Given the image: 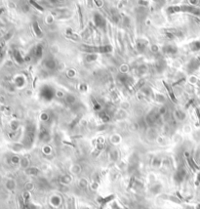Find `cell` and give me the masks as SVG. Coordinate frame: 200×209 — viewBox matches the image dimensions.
<instances>
[{
	"label": "cell",
	"instance_id": "obj_1",
	"mask_svg": "<svg viewBox=\"0 0 200 209\" xmlns=\"http://www.w3.org/2000/svg\"><path fill=\"white\" fill-rule=\"evenodd\" d=\"M159 114L158 112H156L155 110H152L151 112H149V114L146 116V123L149 125L152 126L154 125L156 122L159 121Z\"/></svg>",
	"mask_w": 200,
	"mask_h": 209
},
{
	"label": "cell",
	"instance_id": "obj_2",
	"mask_svg": "<svg viewBox=\"0 0 200 209\" xmlns=\"http://www.w3.org/2000/svg\"><path fill=\"white\" fill-rule=\"evenodd\" d=\"M41 96L46 100H51L54 96V90L49 86H44L41 90Z\"/></svg>",
	"mask_w": 200,
	"mask_h": 209
},
{
	"label": "cell",
	"instance_id": "obj_3",
	"mask_svg": "<svg viewBox=\"0 0 200 209\" xmlns=\"http://www.w3.org/2000/svg\"><path fill=\"white\" fill-rule=\"evenodd\" d=\"M94 21H95V24H96V25L98 26V28L104 29L106 21H104V19L102 17V15H101V14L95 13V15H94Z\"/></svg>",
	"mask_w": 200,
	"mask_h": 209
},
{
	"label": "cell",
	"instance_id": "obj_4",
	"mask_svg": "<svg viewBox=\"0 0 200 209\" xmlns=\"http://www.w3.org/2000/svg\"><path fill=\"white\" fill-rule=\"evenodd\" d=\"M185 177H186V170L183 168H180L177 171V173L175 174V180L177 182H179V183H181Z\"/></svg>",
	"mask_w": 200,
	"mask_h": 209
},
{
	"label": "cell",
	"instance_id": "obj_5",
	"mask_svg": "<svg viewBox=\"0 0 200 209\" xmlns=\"http://www.w3.org/2000/svg\"><path fill=\"white\" fill-rule=\"evenodd\" d=\"M162 51L165 54H175V53H177V48L173 45H165L162 48Z\"/></svg>",
	"mask_w": 200,
	"mask_h": 209
},
{
	"label": "cell",
	"instance_id": "obj_6",
	"mask_svg": "<svg viewBox=\"0 0 200 209\" xmlns=\"http://www.w3.org/2000/svg\"><path fill=\"white\" fill-rule=\"evenodd\" d=\"M44 65L47 68L49 69H53L56 68V63L54 60H52V59H47V60L44 62Z\"/></svg>",
	"mask_w": 200,
	"mask_h": 209
},
{
	"label": "cell",
	"instance_id": "obj_7",
	"mask_svg": "<svg viewBox=\"0 0 200 209\" xmlns=\"http://www.w3.org/2000/svg\"><path fill=\"white\" fill-rule=\"evenodd\" d=\"M112 52V47L110 45H104V46H100V53H110Z\"/></svg>",
	"mask_w": 200,
	"mask_h": 209
},
{
	"label": "cell",
	"instance_id": "obj_8",
	"mask_svg": "<svg viewBox=\"0 0 200 209\" xmlns=\"http://www.w3.org/2000/svg\"><path fill=\"white\" fill-rule=\"evenodd\" d=\"M33 29H34V31H35L36 35H38V37H42V36H43V33H42V31L39 29V25H38V24L36 23V22H33Z\"/></svg>",
	"mask_w": 200,
	"mask_h": 209
},
{
	"label": "cell",
	"instance_id": "obj_9",
	"mask_svg": "<svg viewBox=\"0 0 200 209\" xmlns=\"http://www.w3.org/2000/svg\"><path fill=\"white\" fill-rule=\"evenodd\" d=\"M191 49L192 51H198V50H200V42L199 41L192 42V43L191 44Z\"/></svg>",
	"mask_w": 200,
	"mask_h": 209
},
{
	"label": "cell",
	"instance_id": "obj_10",
	"mask_svg": "<svg viewBox=\"0 0 200 209\" xmlns=\"http://www.w3.org/2000/svg\"><path fill=\"white\" fill-rule=\"evenodd\" d=\"M40 139L42 141H46V140H49V134L46 130H43L40 133Z\"/></svg>",
	"mask_w": 200,
	"mask_h": 209
},
{
	"label": "cell",
	"instance_id": "obj_11",
	"mask_svg": "<svg viewBox=\"0 0 200 209\" xmlns=\"http://www.w3.org/2000/svg\"><path fill=\"white\" fill-rule=\"evenodd\" d=\"M66 101L68 104H73V103H75L76 100H75V97L73 95H67L66 98Z\"/></svg>",
	"mask_w": 200,
	"mask_h": 209
},
{
	"label": "cell",
	"instance_id": "obj_12",
	"mask_svg": "<svg viewBox=\"0 0 200 209\" xmlns=\"http://www.w3.org/2000/svg\"><path fill=\"white\" fill-rule=\"evenodd\" d=\"M100 117L103 119L104 122H108L109 120V116L107 112H101V114H100Z\"/></svg>",
	"mask_w": 200,
	"mask_h": 209
},
{
	"label": "cell",
	"instance_id": "obj_13",
	"mask_svg": "<svg viewBox=\"0 0 200 209\" xmlns=\"http://www.w3.org/2000/svg\"><path fill=\"white\" fill-rule=\"evenodd\" d=\"M36 56H37V58L42 57V47H41V45H38L37 47H36Z\"/></svg>",
	"mask_w": 200,
	"mask_h": 209
},
{
	"label": "cell",
	"instance_id": "obj_14",
	"mask_svg": "<svg viewBox=\"0 0 200 209\" xmlns=\"http://www.w3.org/2000/svg\"><path fill=\"white\" fill-rule=\"evenodd\" d=\"M165 86H166V88L168 89V92H169V95H170V97H171V99L173 100V102H175V103H176V99H175V96H174V94H173V92H172V90L169 88V86H168V85L167 84H165Z\"/></svg>",
	"mask_w": 200,
	"mask_h": 209
},
{
	"label": "cell",
	"instance_id": "obj_15",
	"mask_svg": "<svg viewBox=\"0 0 200 209\" xmlns=\"http://www.w3.org/2000/svg\"><path fill=\"white\" fill-rule=\"evenodd\" d=\"M87 61H89V62H91V61H95L97 59V56L96 55H93V56H88L87 58Z\"/></svg>",
	"mask_w": 200,
	"mask_h": 209
},
{
	"label": "cell",
	"instance_id": "obj_16",
	"mask_svg": "<svg viewBox=\"0 0 200 209\" xmlns=\"http://www.w3.org/2000/svg\"><path fill=\"white\" fill-rule=\"evenodd\" d=\"M28 174H36L37 173V169L36 168H30V170H28Z\"/></svg>",
	"mask_w": 200,
	"mask_h": 209
},
{
	"label": "cell",
	"instance_id": "obj_17",
	"mask_svg": "<svg viewBox=\"0 0 200 209\" xmlns=\"http://www.w3.org/2000/svg\"><path fill=\"white\" fill-rule=\"evenodd\" d=\"M93 102H94V103H95V110H100V109H101V106H100V105L97 103V102L96 101H95L94 99L92 100Z\"/></svg>",
	"mask_w": 200,
	"mask_h": 209
},
{
	"label": "cell",
	"instance_id": "obj_18",
	"mask_svg": "<svg viewBox=\"0 0 200 209\" xmlns=\"http://www.w3.org/2000/svg\"><path fill=\"white\" fill-rule=\"evenodd\" d=\"M30 3H31V4H34V6H35L36 8H38V9L40 10V11H43V8H42V7H40V6H38V5H37V4H36L35 2H33V1H31Z\"/></svg>",
	"mask_w": 200,
	"mask_h": 209
}]
</instances>
